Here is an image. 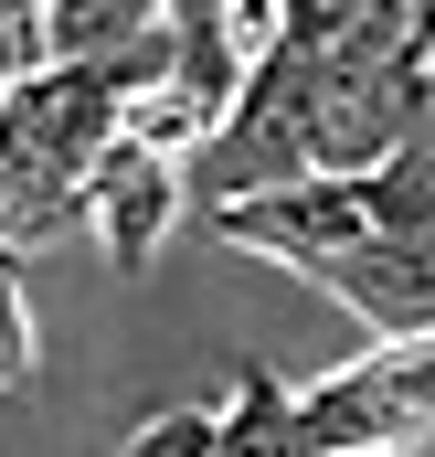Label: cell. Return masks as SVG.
I'll use <instances>...</instances> for the list:
<instances>
[{
	"label": "cell",
	"mask_w": 435,
	"mask_h": 457,
	"mask_svg": "<svg viewBox=\"0 0 435 457\" xmlns=\"http://www.w3.org/2000/svg\"><path fill=\"white\" fill-rule=\"evenodd\" d=\"M117 64H21L0 75V160L21 170H53V181H86V160L117 138Z\"/></svg>",
	"instance_id": "6da1fadb"
},
{
	"label": "cell",
	"mask_w": 435,
	"mask_h": 457,
	"mask_svg": "<svg viewBox=\"0 0 435 457\" xmlns=\"http://www.w3.org/2000/svg\"><path fill=\"white\" fill-rule=\"evenodd\" d=\"M170 224H181V160L149 149V138H107L86 160V234L107 245V266L117 277H149Z\"/></svg>",
	"instance_id": "7a4b0ae2"
},
{
	"label": "cell",
	"mask_w": 435,
	"mask_h": 457,
	"mask_svg": "<svg viewBox=\"0 0 435 457\" xmlns=\"http://www.w3.org/2000/svg\"><path fill=\"white\" fill-rule=\"evenodd\" d=\"M319 287L350 309V320H372V341H393V330H435V234L372 224Z\"/></svg>",
	"instance_id": "3957f363"
},
{
	"label": "cell",
	"mask_w": 435,
	"mask_h": 457,
	"mask_svg": "<svg viewBox=\"0 0 435 457\" xmlns=\"http://www.w3.org/2000/svg\"><path fill=\"white\" fill-rule=\"evenodd\" d=\"M160 21H170V0H43L32 11V32H43L53 64H107L127 43H149Z\"/></svg>",
	"instance_id": "277c9868"
},
{
	"label": "cell",
	"mask_w": 435,
	"mask_h": 457,
	"mask_svg": "<svg viewBox=\"0 0 435 457\" xmlns=\"http://www.w3.org/2000/svg\"><path fill=\"white\" fill-rule=\"evenodd\" d=\"M202 457H298L287 383H276V372H234V394L213 404V447Z\"/></svg>",
	"instance_id": "5b68a950"
},
{
	"label": "cell",
	"mask_w": 435,
	"mask_h": 457,
	"mask_svg": "<svg viewBox=\"0 0 435 457\" xmlns=\"http://www.w3.org/2000/svg\"><path fill=\"white\" fill-rule=\"evenodd\" d=\"M32 361H43V341H32V298H21V255H0V404L32 383Z\"/></svg>",
	"instance_id": "8992f818"
},
{
	"label": "cell",
	"mask_w": 435,
	"mask_h": 457,
	"mask_svg": "<svg viewBox=\"0 0 435 457\" xmlns=\"http://www.w3.org/2000/svg\"><path fill=\"white\" fill-rule=\"evenodd\" d=\"M202 447H213V404H170V415H149L117 457H202Z\"/></svg>",
	"instance_id": "52a82bcc"
},
{
	"label": "cell",
	"mask_w": 435,
	"mask_h": 457,
	"mask_svg": "<svg viewBox=\"0 0 435 457\" xmlns=\"http://www.w3.org/2000/svg\"><path fill=\"white\" fill-rule=\"evenodd\" d=\"M32 11H43V0H0V75L43 64V32H32Z\"/></svg>",
	"instance_id": "ba28073f"
},
{
	"label": "cell",
	"mask_w": 435,
	"mask_h": 457,
	"mask_svg": "<svg viewBox=\"0 0 435 457\" xmlns=\"http://www.w3.org/2000/svg\"><path fill=\"white\" fill-rule=\"evenodd\" d=\"M393 457H435V426H425V436H404V447H393Z\"/></svg>",
	"instance_id": "9c48e42d"
},
{
	"label": "cell",
	"mask_w": 435,
	"mask_h": 457,
	"mask_svg": "<svg viewBox=\"0 0 435 457\" xmlns=\"http://www.w3.org/2000/svg\"><path fill=\"white\" fill-rule=\"evenodd\" d=\"M329 457H393V447H329Z\"/></svg>",
	"instance_id": "30bf717a"
}]
</instances>
